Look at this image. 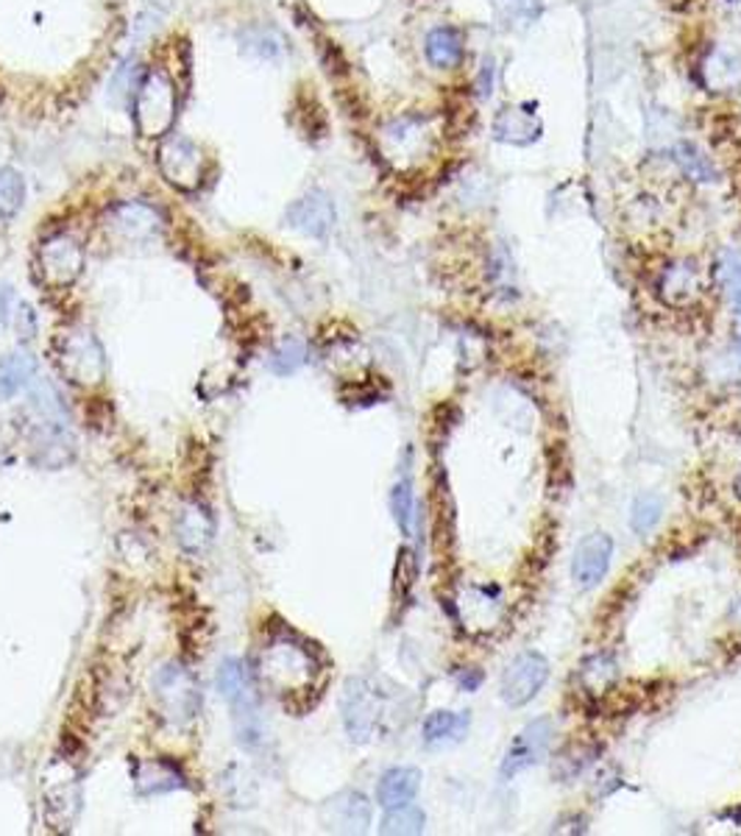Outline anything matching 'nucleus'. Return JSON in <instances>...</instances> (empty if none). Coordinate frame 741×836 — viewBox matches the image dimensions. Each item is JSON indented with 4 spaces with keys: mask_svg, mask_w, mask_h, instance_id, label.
I'll return each mask as SVG.
<instances>
[{
    "mask_svg": "<svg viewBox=\"0 0 741 836\" xmlns=\"http://www.w3.org/2000/svg\"><path fill=\"white\" fill-rule=\"evenodd\" d=\"M552 739H555V725L546 717L533 720L528 728H521L513 736V742H510L508 753H505L499 775H502L505 781H510V778H516L524 769L535 767L541 758L549 756Z\"/></svg>",
    "mask_w": 741,
    "mask_h": 836,
    "instance_id": "nucleus-10",
    "label": "nucleus"
},
{
    "mask_svg": "<svg viewBox=\"0 0 741 836\" xmlns=\"http://www.w3.org/2000/svg\"><path fill=\"white\" fill-rule=\"evenodd\" d=\"M454 681H458V686L463 692H477L479 686H483V672L479 670H460L458 675H454Z\"/></svg>",
    "mask_w": 741,
    "mask_h": 836,
    "instance_id": "nucleus-35",
    "label": "nucleus"
},
{
    "mask_svg": "<svg viewBox=\"0 0 741 836\" xmlns=\"http://www.w3.org/2000/svg\"><path fill=\"white\" fill-rule=\"evenodd\" d=\"M658 295L669 307H686L699 295V268L692 259H678L667 265L658 277Z\"/></svg>",
    "mask_w": 741,
    "mask_h": 836,
    "instance_id": "nucleus-16",
    "label": "nucleus"
},
{
    "mask_svg": "<svg viewBox=\"0 0 741 836\" xmlns=\"http://www.w3.org/2000/svg\"><path fill=\"white\" fill-rule=\"evenodd\" d=\"M25 182L14 167H0V218H14L23 207Z\"/></svg>",
    "mask_w": 741,
    "mask_h": 836,
    "instance_id": "nucleus-31",
    "label": "nucleus"
},
{
    "mask_svg": "<svg viewBox=\"0 0 741 836\" xmlns=\"http://www.w3.org/2000/svg\"><path fill=\"white\" fill-rule=\"evenodd\" d=\"M37 263L39 277L48 288H70L81 277L84 252H81L79 241H73L70 234H54L39 246Z\"/></svg>",
    "mask_w": 741,
    "mask_h": 836,
    "instance_id": "nucleus-9",
    "label": "nucleus"
},
{
    "mask_svg": "<svg viewBox=\"0 0 741 836\" xmlns=\"http://www.w3.org/2000/svg\"><path fill=\"white\" fill-rule=\"evenodd\" d=\"M215 535V522L207 513V508L198 502L184 504L176 519V538L182 549L187 553H204Z\"/></svg>",
    "mask_w": 741,
    "mask_h": 836,
    "instance_id": "nucleus-19",
    "label": "nucleus"
},
{
    "mask_svg": "<svg viewBox=\"0 0 741 836\" xmlns=\"http://www.w3.org/2000/svg\"><path fill=\"white\" fill-rule=\"evenodd\" d=\"M56 363L73 385H99L106 374L104 346L84 326H70L56 338Z\"/></svg>",
    "mask_w": 741,
    "mask_h": 836,
    "instance_id": "nucleus-3",
    "label": "nucleus"
},
{
    "mask_svg": "<svg viewBox=\"0 0 741 836\" xmlns=\"http://www.w3.org/2000/svg\"><path fill=\"white\" fill-rule=\"evenodd\" d=\"M418 789H421V773L416 767H393L380 778L377 787V803L382 809H398L416 800Z\"/></svg>",
    "mask_w": 741,
    "mask_h": 836,
    "instance_id": "nucleus-21",
    "label": "nucleus"
},
{
    "mask_svg": "<svg viewBox=\"0 0 741 836\" xmlns=\"http://www.w3.org/2000/svg\"><path fill=\"white\" fill-rule=\"evenodd\" d=\"M468 725H472L468 711H432L424 720V744L447 747V744H454L466 736Z\"/></svg>",
    "mask_w": 741,
    "mask_h": 836,
    "instance_id": "nucleus-23",
    "label": "nucleus"
},
{
    "mask_svg": "<svg viewBox=\"0 0 741 836\" xmlns=\"http://www.w3.org/2000/svg\"><path fill=\"white\" fill-rule=\"evenodd\" d=\"M613 558V538L605 533H591L577 544L571 555V578L580 589H594L605 580Z\"/></svg>",
    "mask_w": 741,
    "mask_h": 836,
    "instance_id": "nucleus-13",
    "label": "nucleus"
},
{
    "mask_svg": "<svg viewBox=\"0 0 741 836\" xmlns=\"http://www.w3.org/2000/svg\"><path fill=\"white\" fill-rule=\"evenodd\" d=\"M717 279L719 285L728 293L730 304H733L736 324H739V349H741V254L736 252H722V257L717 259Z\"/></svg>",
    "mask_w": 741,
    "mask_h": 836,
    "instance_id": "nucleus-27",
    "label": "nucleus"
},
{
    "mask_svg": "<svg viewBox=\"0 0 741 836\" xmlns=\"http://www.w3.org/2000/svg\"><path fill=\"white\" fill-rule=\"evenodd\" d=\"M135 783L142 794H165L184 789V775L178 773L176 764L167 762H146L135 767Z\"/></svg>",
    "mask_w": 741,
    "mask_h": 836,
    "instance_id": "nucleus-24",
    "label": "nucleus"
},
{
    "mask_svg": "<svg viewBox=\"0 0 741 836\" xmlns=\"http://www.w3.org/2000/svg\"><path fill=\"white\" fill-rule=\"evenodd\" d=\"M391 511L396 519L398 530L405 535L413 533V519H416V499H413L410 474H402L391 491Z\"/></svg>",
    "mask_w": 741,
    "mask_h": 836,
    "instance_id": "nucleus-29",
    "label": "nucleus"
},
{
    "mask_svg": "<svg viewBox=\"0 0 741 836\" xmlns=\"http://www.w3.org/2000/svg\"><path fill=\"white\" fill-rule=\"evenodd\" d=\"M218 692L227 703H232L234 711L240 708H257L259 695H257V681H254V672L248 670V664L240 659H227L218 666Z\"/></svg>",
    "mask_w": 741,
    "mask_h": 836,
    "instance_id": "nucleus-15",
    "label": "nucleus"
},
{
    "mask_svg": "<svg viewBox=\"0 0 741 836\" xmlns=\"http://www.w3.org/2000/svg\"><path fill=\"white\" fill-rule=\"evenodd\" d=\"M243 48L259 59H279L282 56V39L268 28H252L243 34Z\"/></svg>",
    "mask_w": 741,
    "mask_h": 836,
    "instance_id": "nucleus-34",
    "label": "nucleus"
},
{
    "mask_svg": "<svg viewBox=\"0 0 741 836\" xmlns=\"http://www.w3.org/2000/svg\"><path fill=\"white\" fill-rule=\"evenodd\" d=\"M34 374H37V357L25 349L9 351L0 360V402L14 399L20 391H25Z\"/></svg>",
    "mask_w": 741,
    "mask_h": 836,
    "instance_id": "nucleus-22",
    "label": "nucleus"
},
{
    "mask_svg": "<svg viewBox=\"0 0 741 836\" xmlns=\"http://www.w3.org/2000/svg\"><path fill=\"white\" fill-rule=\"evenodd\" d=\"M424 825H427V817H424V812L418 809V805L407 803V805H398V809H387L385 817H382V825L380 831L382 834H421Z\"/></svg>",
    "mask_w": 741,
    "mask_h": 836,
    "instance_id": "nucleus-30",
    "label": "nucleus"
},
{
    "mask_svg": "<svg viewBox=\"0 0 741 836\" xmlns=\"http://www.w3.org/2000/svg\"><path fill=\"white\" fill-rule=\"evenodd\" d=\"M340 711H344V725L351 742H368L380 728L382 703L374 686L362 677H351L344 689V700H340Z\"/></svg>",
    "mask_w": 741,
    "mask_h": 836,
    "instance_id": "nucleus-8",
    "label": "nucleus"
},
{
    "mask_svg": "<svg viewBox=\"0 0 741 836\" xmlns=\"http://www.w3.org/2000/svg\"><path fill=\"white\" fill-rule=\"evenodd\" d=\"M672 154H674V162H678V167H681L683 173H686L688 178H694V182H717V167H714V162L708 160V156L699 151L694 142H674L672 148Z\"/></svg>",
    "mask_w": 741,
    "mask_h": 836,
    "instance_id": "nucleus-26",
    "label": "nucleus"
},
{
    "mask_svg": "<svg viewBox=\"0 0 741 836\" xmlns=\"http://www.w3.org/2000/svg\"><path fill=\"white\" fill-rule=\"evenodd\" d=\"M613 677H616V664H613V659H607V655H594V659H589L582 664V681H586V686H589L594 695L607 692Z\"/></svg>",
    "mask_w": 741,
    "mask_h": 836,
    "instance_id": "nucleus-33",
    "label": "nucleus"
},
{
    "mask_svg": "<svg viewBox=\"0 0 741 836\" xmlns=\"http://www.w3.org/2000/svg\"><path fill=\"white\" fill-rule=\"evenodd\" d=\"M304 363H306V346L296 338L282 340V344L274 349V355H270V371L279 376L296 374V371H299Z\"/></svg>",
    "mask_w": 741,
    "mask_h": 836,
    "instance_id": "nucleus-32",
    "label": "nucleus"
},
{
    "mask_svg": "<svg viewBox=\"0 0 741 836\" xmlns=\"http://www.w3.org/2000/svg\"><path fill=\"white\" fill-rule=\"evenodd\" d=\"M699 81L711 93H730L741 84V56L733 50L717 48L699 65Z\"/></svg>",
    "mask_w": 741,
    "mask_h": 836,
    "instance_id": "nucleus-18",
    "label": "nucleus"
},
{
    "mask_svg": "<svg viewBox=\"0 0 741 836\" xmlns=\"http://www.w3.org/2000/svg\"><path fill=\"white\" fill-rule=\"evenodd\" d=\"M288 223L306 237H326L335 227V204L326 193L313 190L288 207Z\"/></svg>",
    "mask_w": 741,
    "mask_h": 836,
    "instance_id": "nucleus-14",
    "label": "nucleus"
},
{
    "mask_svg": "<svg viewBox=\"0 0 741 836\" xmlns=\"http://www.w3.org/2000/svg\"><path fill=\"white\" fill-rule=\"evenodd\" d=\"M427 59L429 65H436L441 70H452L458 68L460 59H463V37H460L458 28H449V25H441V28H432L427 34Z\"/></svg>",
    "mask_w": 741,
    "mask_h": 836,
    "instance_id": "nucleus-25",
    "label": "nucleus"
},
{
    "mask_svg": "<svg viewBox=\"0 0 741 836\" xmlns=\"http://www.w3.org/2000/svg\"><path fill=\"white\" fill-rule=\"evenodd\" d=\"M106 229L123 243H148L162 232V216L142 201H123L109 209Z\"/></svg>",
    "mask_w": 741,
    "mask_h": 836,
    "instance_id": "nucleus-12",
    "label": "nucleus"
},
{
    "mask_svg": "<svg viewBox=\"0 0 741 836\" xmlns=\"http://www.w3.org/2000/svg\"><path fill=\"white\" fill-rule=\"evenodd\" d=\"M43 794V817L48 828L70 831L81 812L79 773L65 758H54L39 778Z\"/></svg>",
    "mask_w": 741,
    "mask_h": 836,
    "instance_id": "nucleus-5",
    "label": "nucleus"
},
{
    "mask_svg": "<svg viewBox=\"0 0 741 836\" xmlns=\"http://www.w3.org/2000/svg\"><path fill=\"white\" fill-rule=\"evenodd\" d=\"M153 700L171 725H190L201 711V689L196 675L171 661L153 675Z\"/></svg>",
    "mask_w": 741,
    "mask_h": 836,
    "instance_id": "nucleus-6",
    "label": "nucleus"
},
{
    "mask_svg": "<svg viewBox=\"0 0 741 836\" xmlns=\"http://www.w3.org/2000/svg\"><path fill=\"white\" fill-rule=\"evenodd\" d=\"M12 321V293L7 288H0V333L7 329Z\"/></svg>",
    "mask_w": 741,
    "mask_h": 836,
    "instance_id": "nucleus-36",
    "label": "nucleus"
},
{
    "mask_svg": "<svg viewBox=\"0 0 741 836\" xmlns=\"http://www.w3.org/2000/svg\"><path fill=\"white\" fill-rule=\"evenodd\" d=\"M31 450H34V463L45 468H61L73 461L76 438L65 421V410L50 385H39L37 394L31 396Z\"/></svg>",
    "mask_w": 741,
    "mask_h": 836,
    "instance_id": "nucleus-2",
    "label": "nucleus"
},
{
    "mask_svg": "<svg viewBox=\"0 0 741 836\" xmlns=\"http://www.w3.org/2000/svg\"><path fill=\"white\" fill-rule=\"evenodd\" d=\"M319 672L321 664L313 647L290 634L270 639L259 659V677L268 683L274 695L285 700L313 692Z\"/></svg>",
    "mask_w": 741,
    "mask_h": 836,
    "instance_id": "nucleus-1",
    "label": "nucleus"
},
{
    "mask_svg": "<svg viewBox=\"0 0 741 836\" xmlns=\"http://www.w3.org/2000/svg\"><path fill=\"white\" fill-rule=\"evenodd\" d=\"M541 120L528 109L519 106H505L497 117H494V137L508 146H530L541 137Z\"/></svg>",
    "mask_w": 741,
    "mask_h": 836,
    "instance_id": "nucleus-20",
    "label": "nucleus"
},
{
    "mask_svg": "<svg viewBox=\"0 0 741 836\" xmlns=\"http://www.w3.org/2000/svg\"><path fill=\"white\" fill-rule=\"evenodd\" d=\"M661 516H663V499L658 497V494L647 491V494H638V497L633 499V508H630L633 533L638 535L652 533V530L658 527V522H661Z\"/></svg>",
    "mask_w": 741,
    "mask_h": 836,
    "instance_id": "nucleus-28",
    "label": "nucleus"
},
{
    "mask_svg": "<svg viewBox=\"0 0 741 836\" xmlns=\"http://www.w3.org/2000/svg\"><path fill=\"white\" fill-rule=\"evenodd\" d=\"M176 86L167 79L162 70H148L140 81L135 101H131V112H135V124L142 137H162L171 131L178 115Z\"/></svg>",
    "mask_w": 741,
    "mask_h": 836,
    "instance_id": "nucleus-4",
    "label": "nucleus"
},
{
    "mask_svg": "<svg viewBox=\"0 0 741 836\" xmlns=\"http://www.w3.org/2000/svg\"><path fill=\"white\" fill-rule=\"evenodd\" d=\"M160 171L178 190H196L204 176V156L187 137H167L160 148Z\"/></svg>",
    "mask_w": 741,
    "mask_h": 836,
    "instance_id": "nucleus-11",
    "label": "nucleus"
},
{
    "mask_svg": "<svg viewBox=\"0 0 741 836\" xmlns=\"http://www.w3.org/2000/svg\"><path fill=\"white\" fill-rule=\"evenodd\" d=\"M549 681V661L541 652H519L502 672V683H499V695L510 708H521L533 703L539 692L544 689Z\"/></svg>",
    "mask_w": 741,
    "mask_h": 836,
    "instance_id": "nucleus-7",
    "label": "nucleus"
},
{
    "mask_svg": "<svg viewBox=\"0 0 741 836\" xmlns=\"http://www.w3.org/2000/svg\"><path fill=\"white\" fill-rule=\"evenodd\" d=\"M324 823L332 831L362 834L371 825V803L360 792H340L326 803Z\"/></svg>",
    "mask_w": 741,
    "mask_h": 836,
    "instance_id": "nucleus-17",
    "label": "nucleus"
}]
</instances>
